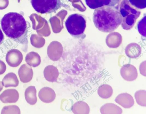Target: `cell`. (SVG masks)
Listing matches in <instances>:
<instances>
[{"label": "cell", "mask_w": 146, "mask_h": 114, "mask_svg": "<svg viewBox=\"0 0 146 114\" xmlns=\"http://www.w3.org/2000/svg\"><path fill=\"white\" fill-rule=\"evenodd\" d=\"M120 73L124 79L129 81H134L138 76L136 68L134 66L130 64L123 65L120 69Z\"/></svg>", "instance_id": "cell-7"}, {"label": "cell", "mask_w": 146, "mask_h": 114, "mask_svg": "<svg viewBox=\"0 0 146 114\" xmlns=\"http://www.w3.org/2000/svg\"><path fill=\"white\" fill-rule=\"evenodd\" d=\"M1 24L3 31L9 38L22 44L27 43V24L22 15L8 13L1 19Z\"/></svg>", "instance_id": "cell-1"}, {"label": "cell", "mask_w": 146, "mask_h": 114, "mask_svg": "<svg viewBox=\"0 0 146 114\" xmlns=\"http://www.w3.org/2000/svg\"><path fill=\"white\" fill-rule=\"evenodd\" d=\"M137 28L139 33L143 36H146V17H144L139 22Z\"/></svg>", "instance_id": "cell-24"}, {"label": "cell", "mask_w": 146, "mask_h": 114, "mask_svg": "<svg viewBox=\"0 0 146 114\" xmlns=\"http://www.w3.org/2000/svg\"><path fill=\"white\" fill-rule=\"evenodd\" d=\"M31 2L33 9L41 14L55 12L65 6L60 0H31Z\"/></svg>", "instance_id": "cell-5"}, {"label": "cell", "mask_w": 146, "mask_h": 114, "mask_svg": "<svg viewBox=\"0 0 146 114\" xmlns=\"http://www.w3.org/2000/svg\"><path fill=\"white\" fill-rule=\"evenodd\" d=\"M141 49L140 47L136 43L129 44L125 49V53L128 57L131 58H135L138 57L141 53Z\"/></svg>", "instance_id": "cell-17"}, {"label": "cell", "mask_w": 146, "mask_h": 114, "mask_svg": "<svg viewBox=\"0 0 146 114\" xmlns=\"http://www.w3.org/2000/svg\"><path fill=\"white\" fill-rule=\"evenodd\" d=\"M9 4V0H0V9L6 8Z\"/></svg>", "instance_id": "cell-27"}, {"label": "cell", "mask_w": 146, "mask_h": 114, "mask_svg": "<svg viewBox=\"0 0 146 114\" xmlns=\"http://www.w3.org/2000/svg\"><path fill=\"white\" fill-rule=\"evenodd\" d=\"M146 61L142 62L140 64L139 69L140 74L143 76H146Z\"/></svg>", "instance_id": "cell-25"}, {"label": "cell", "mask_w": 146, "mask_h": 114, "mask_svg": "<svg viewBox=\"0 0 146 114\" xmlns=\"http://www.w3.org/2000/svg\"><path fill=\"white\" fill-rule=\"evenodd\" d=\"M3 85L2 84V82L0 81V92L3 88Z\"/></svg>", "instance_id": "cell-29"}, {"label": "cell", "mask_w": 146, "mask_h": 114, "mask_svg": "<svg viewBox=\"0 0 146 114\" xmlns=\"http://www.w3.org/2000/svg\"><path fill=\"white\" fill-rule=\"evenodd\" d=\"M93 20L96 27L104 32L116 29L121 24L122 18L118 9L114 7L106 6L95 9Z\"/></svg>", "instance_id": "cell-2"}, {"label": "cell", "mask_w": 146, "mask_h": 114, "mask_svg": "<svg viewBox=\"0 0 146 114\" xmlns=\"http://www.w3.org/2000/svg\"><path fill=\"white\" fill-rule=\"evenodd\" d=\"M23 59V56L21 52L17 49H12L9 51L6 56V61L11 67L18 66Z\"/></svg>", "instance_id": "cell-6"}, {"label": "cell", "mask_w": 146, "mask_h": 114, "mask_svg": "<svg viewBox=\"0 0 146 114\" xmlns=\"http://www.w3.org/2000/svg\"><path fill=\"white\" fill-rule=\"evenodd\" d=\"M18 73L20 81L23 83L30 82L33 75L32 67L26 64L22 65L20 67Z\"/></svg>", "instance_id": "cell-10"}, {"label": "cell", "mask_w": 146, "mask_h": 114, "mask_svg": "<svg viewBox=\"0 0 146 114\" xmlns=\"http://www.w3.org/2000/svg\"><path fill=\"white\" fill-rule=\"evenodd\" d=\"M38 96L40 99L43 102L50 103L54 100L56 95L53 89L48 87H45L40 90Z\"/></svg>", "instance_id": "cell-12"}, {"label": "cell", "mask_w": 146, "mask_h": 114, "mask_svg": "<svg viewBox=\"0 0 146 114\" xmlns=\"http://www.w3.org/2000/svg\"><path fill=\"white\" fill-rule=\"evenodd\" d=\"M4 39V35L0 28V45L2 43Z\"/></svg>", "instance_id": "cell-28"}, {"label": "cell", "mask_w": 146, "mask_h": 114, "mask_svg": "<svg viewBox=\"0 0 146 114\" xmlns=\"http://www.w3.org/2000/svg\"><path fill=\"white\" fill-rule=\"evenodd\" d=\"M100 111L102 114H121L122 109L113 103H107L100 108Z\"/></svg>", "instance_id": "cell-14"}, {"label": "cell", "mask_w": 146, "mask_h": 114, "mask_svg": "<svg viewBox=\"0 0 146 114\" xmlns=\"http://www.w3.org/2000/svg\"><path fill=\"white\" fill-rule=\"evenodd\" d=\"M6 69V66L5 63L0 60V75L3 74Z\"/></svg>", "instance_id": "cell-26"}, {"label": "cell", "mask_w": 146, "mask_h": 114, "mask_svg": "<svg viewBox=\"0 0 146 114\" xmlns=\"http://www.w3.org/2000/svg\"><path fill=\"white\" fill-rule=\"evenodd\" d=\"M130 4L138 9H143L146 7V0H129Z\"/></svg>", "instance_id": "cell-23"}, {"label": "cell", "mask_w": 146, "mask_h": 114, "mask_svg": "<svg viewBox=\"0 0 146 114\" xmlns=\"http://www.w3.org/2000/svg\"><path fill=\"white\" fill-rule=\"evenodd\" d=\"M1 113H20V110L18 107L15 105L4 107Z\"/></svg>", "instance_id": "cell-22"}, {"label": "cell", "mask_w": 146, "mask_h": 114, "mask_svg": "<svg viewBox=\"0 0 146 114\" xmlns=\"http://www.w3.org/2000/svg\"><path fill=\"white\" fill-rule=\"evenodd\" d=\"M35 55L33 53H29L26 56L25 61L27 64L30 66L36 67L40 63V57L39 56Z\"/></svg>", "instance_id": "cell-20"}, {"label": "cell", "mask_w": 146, "mask_h": 114, "mask_svg": "<svg viewBox=\"0 0 146 114\" xmlns=\"http://www.w3.org/2000/svg\"><path fill=\"white\" fill-rule=\"evenodd\" d=\"M72 110L75 114H88L90 112V107L85 102L79 101L75 103L72 106Z\"/></svg>", "instance_id": "cell-15"}, {"label": "cell", "mask_w": 146, "mask_h": 114, "mask_svg": "<svg viewBox=\"0 0 146 114\" xmlns=\"http://www.w3.org/2000/svg\"><path fill=\"white\" fill-rule=\"evenodd\" d=\"M119 12L123 28L126 30L131 29L140 16V10L131 5L128 0H122L119 4Z\"/></svg>", "instance_id": "cell-3"}, {"label": "cell", "mask_w": 146, "mask_h": 114, "mask_svg": "<svg viewBox=\"0 0 146 114\" xmlns=\"http://www.w3.org/2000/svg\"><path fill=\"white\" fill-rule=\"evenodd\" d=\"M19 97V93L16 89H8L0 95V100L4 103H15L18 101Z\"/></svg>", "instance_id": "cell-9"}, {"label": "cell", "mask_w": 146, "mask_h": 114, "mask_svg": "<svg viewBox=\"0 0 146 114\" xmlns=\"http://www.w3.org/2000/svg\"><path fill=\"white\" fill-rule=\"evenodd\" d=\"M135 97L137 103L139 105L146 106V91L140 90L136 91L135 94Z\"/></svg>", "instance_id": "cell-21"}, {"label": "cell", "mask_w": 146, "mask_h": 114, "mask_svg": "<svg viewBox=\"0 0 146 114\" xmlns=\"http://www.w3.org/2000/svg\"><path fill=\"white\" fill-rule=\"evenodd\" d=\"M36 91L34 86H30L26 89L25 95L27 102L31 105H35L37 101Z\"/></svg>", "instance_id": "cell-18"}, {"label": "cell", "mask_w": 146, "mask_h": 114, "mask_svg": "<svg viewBox=\"0 0 146 114\" xmlns=\"http://www.w3.org/2000/svg\"><path fill=\"white\" fill-rule=\"evenodd\" d=\"M117 103L125 108H129L134 105V100L132 96L127 93L120 94L115 100Z\"/></svg>", "instance_id": "cell-11"}, {"label": "cell", "mask_w": 146, "mask_h": 114, "mask_svg": "<svg viewBox=\"0 0 146 114\" xmlns=\"http://www.w3.org/2000/svg\"><path fill=\"white\" fill-rule=\"evenodd\" d=\"M119 0H85L86 5L90 8L96 9L106 6L114 7Z\"/></svg>", "instance_id": "cell-8"}, {"label": "cell", "mask_w": 146, "mask_h": 114, "mask_svg": "<svg viewBox=\"0 0 146 114\" xmlns=\"http://www.w3.org/2000/svg\"><path fill=\"white\" fill-rule=\"evenodd\" d=\"M2 82L5 87H16L19 83L17 75L13 73H9L6 74L3 78Z\"/></svg>", "instance_id": "cell-16"}, {"label": "cell", "mask_w": 146, "mask_h": 114, "mask_svg": "<svg viewBox=\"0 0 146 114\" xmlns=\"http://www.w3.org/2000/svg\"><path fill=\"white\" fill-rule=\"evenodd\" d=\"M43 73L44 76L47 81L52 82L56 81L59 75L56 67L52 65L47 66L45 68Z\"/></svg>", "instance_id": "cell-13"}, {"label": "cell", "mask_w": 146, "mask_h": 114, "mask_svg": "<svg viewBox=\"0 0 146 114\" xmlns=\"http://www.w3.org/2000/svg\"><path fill=\"white\" fill-rule=\"evenodd\" d=\"M99 96L103 99H108L112 95L113 90L109 85L104 84L100 86L97 91Z\"/></svg>", "instance_id": "cell-19"}, {"label": "cell", "mask_w": 146, "mask_h": 114, "mask_svg": "<svg viewBox=\"0 0 146 114\" xmlns=\"http://www.w3.org/2000/svg\"><path fill=\"white\" fill-rule=\"evenodd\" d=\"M86 23L83 15L75 13L69 15L65 24L68 32L71 36L77 38H83Z\"/></svg>", "instance_id": "cell-4"}]
</instances>
